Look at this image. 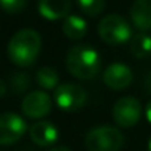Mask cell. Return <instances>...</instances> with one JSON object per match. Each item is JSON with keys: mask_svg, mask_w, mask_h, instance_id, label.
<instances>
[{"mask_svg": "<svg viewBox=\"0 0 151 151\" xmlns=\"http://www.w3.org/2000/svg\"><path fill=\"white\" fill-rule=\"evenodd\" d=\"M82 12L88 17L99 15L105 8V0H77Z\"/></svg>", "mask_w": 151, "mask_h": 151, "instance_id": "cell-16", "label": "cell"}, {"mask_svg": "<svg viewBox=\"0 0 151 151\" xmlns=\"http://www.w3.org/2000/svg\"><path fill=\"white\" fill-rule=\"evenodd\" d=\"M50 151H71V150L67 148V147H55V148H52Z\"/></svg>", "mask_w": 151, "mask_h": 151, "instance_id": "cell-20", "label": "cell"}, {"mask_svg": "<svg viewBox=\"0 0 151 151\" xmlns=\"http://www.w3.org/2000/svg\"><path fill=\"white\" fill-rule=\"evenodd\" d=\"M102 79H104L105 86H108L110 89L122 91V89H126L127 86H130V83L133 80V74L127 65H124L122 62H114L105 68Z\"/></svg>", "mask_w": 151, "mask_h": 151, "instance_id": "cell-9", "label": "cell"}, {"mask_svg": "<svg viewBox=\"0 0 151 151\" xmlns=\"http://www.w3.org/2000/svg\"><path fill=\"white\" fill-rule=\"evenodd\" d=\"M56 105L64 111H77L85 107L88 101L86 91L76 83H61L53 93Z\"/></svg>", "mask_w": 151, "mask_h": 151, "instance_id": "cell-5", "label": "cell"}, {"mask_svg": "<svg viewBox=\"0 0 151 151\" xmlns=\"http://www.w3.org/2000/svg\"><path fill=\"white\" fill-rule=\"evenodd\" d=\"M42 49V39L31 28L19 30L8 45V56L18 67H30L36 62Z\"/></svg>", "mask_w": 151, "mask_h": 151, "instance_id": "cell-1", "label": "cell"}, {"mask_svg": "<svg viewBox=\"0 0 151 151\" xmlns=\"http://www.w3.org/2000/svg\"><path fill=\"white\" fill-rule=\"evenodd\" d=\"M28 133H30L31 141L39 147H50L59 138V132L56 126L46 120H40L31 124L28 129Z\"/></svg>", "mask_w": 151, "mask_h": 151, "instance_id": "cell-10", "label": "cell"}, {"mask_svg": "<svg viewBox=\"0 0 151 151\" xmlns=\"http://www.w3.org/2000/svg\"><path fill=\"white\" fill-rule=\"evenodd\" d=\"M71 2L70 0H39V12L45 19L58 21L65 19L70 15Z\"/></svg>", "mask_w": 151, "mask_h": 151, "instance_id": "cell-11", "label": "cell"}, {"mask_svg": "<svg viewBox=\"0 0 151 151\" xmlns=\"http://www.w3.org/2000/svg\"><path fill=\"white\" fill-rule=\"evenodd\" d=\"M145 117H147V120H148V123H151V101L147 104V107H145Z\"/></svg>", "mask_w": 151, "mask_h": 151, "instance_id": "cell-18", "label": "cell"}, {"mask_svg": "<svg viewBox=\"0 0 151 151\" xmlns=\"http://www.w3.org/2000/svg\"><path fill=\"white\" fill-rule=\"evenodd\" d=\"M129 46H130V52L135 58H138V59L148 58L151 55V36L141 31V33L132 36Z\"/></svg>", "mask_w": 151, "mask_h": 151, "instance_id": "cell-14", "label": "cell"}, {"mask_svg": "<svg viewBox=\"0 0 151 151\" xmlns=\"http://www.w3.org/2000/svg\"><path fill=\"white\" fill-rule=\"evenodd\" d=\"M27 5V0H0V8L8 14H18Z\"/></svg>", "mask_w": 151, "mask_h": 151, "instance_id": "cell-17", "label": "cell"}, {"mask_svg": "<svg viewBox=\"0 0 151 151\" xmlns=\"http://www.w3.org/2000/svg\"><path fill=\"white\" fill-rule=\"evenodd\" d=\"M141 102L133 96L120 98L113 107V119L119 127H132L141 119Z\"/></svg>", "mask_w": 151, "mask_h": 151, "instance_id": "cell-6", "label": "cell"}, {"mask_svg": "<svg viewBox=\"0 0 151 151\" xmlns=\"http://www.w3.org/2000/svg\"><path fill=\"white\" fill-rule=\"evenodd\" d=\"M148 151H151V138H150V142H148Z\"/></svg>", "mask_w": 151, "mask_h": 151, "instance_id": "cell-21", "label": "cell"}, {"mask_svg": "<svg viewBox=\"0 0 151 151\" xmlns=\"http://www.w3.org/2000/svg\"><path fill=\"white\" fill-rule=\"evenodd\" d=\"M21 108L25 117L39 120L50 113L52 98L43 91H34L25 95V98L22 99Z\"/></svg>", "mask_w": 151, "mask_h": 151, "instance_id": "cell-8", "label": "cell"}, {"mask_svg": "<svg viewBox=\"0 0 151 151\" xmlns=\"http://www.w3.org/2000/svg\"><path fill=\"white\" fill-rule=\"evenodd\" d=\"M36 80L40 88L45 91H52L59 86V76L52 67H43L37 71L36 74Z\"/></svg>", "mask_w": 151, "mask_h": 151, "instance_id": "cell-15", "label": "cell"}, {"mask_svg": "<svg viewBox=\"0 0 151 151\" xmlns=\"http://www.w3.org/2000/svg\"><path fill=\"white\" fill-rule=\"evenodd\" d=\"M62 31L71 40H80L88 33V24L77 15H68L62 22Z\"/></svg>", "mask_w": 151, "mask_h": 151, "instance_id": "cell-13", "label": "cell"}, {"mask_svg": "<svg viewBox=\"0 0 151 151\" xmlns=\"http://www.w3.org/2000/svg\"><path fill=\"white\" fill-rule=\"evenodd\" d=\"M5 93H6V85L2 79H0V98L5 96Z\"/></svg>", "mask_w": 151, "mask_h": 151, "instance_id": "cell-19", "label": "cell"}, {"mask_svg": "<svg viewBox=\"0 0 151 151\" xmlns=\"http://www.w3.org/2000/svg\"><path fill=\"white\" fill-rule=\"evenodd\" d=\"M130 19L139 31L151 30V0H135L130 6Z\"/></svg>", "mask_w": 151, "mask_h": 151, "instance_id": "cell-12", "label": "cell"}, {"mask_svg": "<svg viewBox=\"0 0 151 151\" xmlns=\"http://www.w3.org/2000/svg\"><path fill=\"white\" fill-rule=\"evenodd\" d=\"M98 34L102 42L117 46L130 42L132 39V28L129 22L122 15H107L98 24Z\"/></svg>", "mask_w": 151, "mask_h": 151, "instance_id": "cell-4", "label": "cell"}, {"mask_svg": "<svg viewBox=\"0 0 151 151\" xmlns=\"http://www.w3.org/2000/svg\"><path fill=\"white\" fill-rule=\"evenodd\" d=\"M123 144L124 136L114 126H96L85 136L88 151H120Z\"/></svg>", "mask_w": 151, "mask_h": 151, "instance_id": "cell-3", "label": "cell"}, {"mask_svg": "<svg viewBox=\"0 0 151 151\" xmlns=\"http://www.w3.org/2000/svg\"><path fill=\"white\" fill-rule=\"evenodd\" d=\"M27 130L25 120L15 113L0 116V145H11L18 142Z\"/></svg>", "mask_w": 151, "mask_h": 151, "instance_id": "cell-7", "label": "cell"}, {"mask_svg": "<svg viewBox=\"0 0 151 151\" xmlns=\"http://www.w3.org/2000/svg\"><path fill=\"white\" fill-rule=\"evenodd\" d=\"M65 65L68 73L76 79L91 80L101 70V56L89 45H77L68 50Z\"/></svg>", "mask_w": 151, "mask_h": 151, "instance_id": "cell-2", "label": "cell"}]
</instances>
